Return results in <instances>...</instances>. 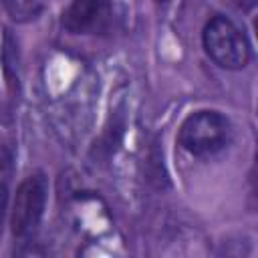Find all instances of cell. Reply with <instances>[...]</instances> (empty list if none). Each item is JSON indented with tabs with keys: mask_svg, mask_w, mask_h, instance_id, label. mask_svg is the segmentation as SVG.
I'll list each match as a JSON object with an SVG mask.
<instances>
[{
	"mask_svg": "<svg viewBox=\"0 0 258 258\" xmlns=\"http://www.w3.org/2000/svg\"><path fill=\"white\" fill-rule=\"evenodd\" d=\"M206 54L226 71H240L250 62L252 48L246 34L226 16H212L202 32Z\"/></svg>",
	"mask_w": 258,
	"mask_h": 258,
	"instance_id": "1",
	"label": "cell"
},
{
	"mask_svg": "<svg viewBox=\"0 0 258 258\" xmlns=\"http://www.w3.org/2000/svg\"><path fill=\"white\" fill-rule=\"evenodd\" d=\"M230 121L214 109H200L189 113L177 131V143L191 155L204 157L226 147L230 141Z\"/></svg>",
	"mask_w": 258,
	"mask_h": 258,
	"instance_id": "2",
	"label": "cell"
},
{
	"mask_svg": "<svg viewBox=\"0 0 258 258\" xmlns=\"http://www.w3.org/2000/svg\"><path fill=\"white\" fill-rule=\"evenodd\" d=\"M46 196H48V181L40 171L30 173L28 177L22 179V183L16 189L12 216H10L14 238L28 240L30 236H34L44 216Z\"/></svg>",
	"mask_w": 258,
	"mask_h": 258,
	"instance_id": "3",
	"label": "cell"
},
{
	"mask_svg": "<svg viewBox=\"0 0 258 258\" xmlns=\"http://www.w3.org/2000/svg\"><path fill=\"white\" fill-rule=\"evenodd\" d=\"M111 24V0H73L62 12V28L71 34H105Z\"/></svg>",
	"mask_w": 258,
	"mask_h": 258,
	"instance_id": "4",
	"label": "cell"
},
{
	"mask_svg": "<svg viewBox=\"0 0 258 258\" xmlns=\"http://www.w3.org/2000/svg\"><path fill=\"white\" fill-rule=\"evenodd\" d=\"M123 127H125L123 113L117 111V113L111 117V121H109V125L105 127V131L99 135V139H97L95 145H93V155H95L97 159L107 161V159L115 153V149H117V145L121 143V137H123Z\"/></svg>",
	"mask_w": 258,
	"mask_h": 258,
	"instance_id": "5",
	"label": "cell"
},
{
	"mask_svg": "<svg viewBox=\"0 0 258 258\" xmlns=\"http://www.w3.org/2000/svg\"><path fill=\"white\" fill-rule=\"evenodd\" d=\"M46 4L48 0H2L6 14L14 22H20V24L36 20L46 8Z\"/></svg>",
	"mask_w": 258,
	"mask_h": 258,
	"instance_id": "6",
	"label": "cell"
},
{
	"mask_svg": "<svg viewBox=\"0 0 258 258\" xmlns=\"http://www.w3.org/2000/svg\"><path fill=\"white\" fill-rule=\"evenodd\" d=\"M2 62H4L6 81H8L10 89L14 91V89L18 87V46H16V40L12 38V34H10L8 30H6V34H4Z\"/></svg>",
	"mask_w": 258,
	"mask_h": 258,
	"instance_id": "7",
	"label": "cell"
},
{
	"mask_svg": "<svg viewBox=\"0 0 258 258\" xmlns=\"http://www.w3.org/2000/svg\"><path fill=\"white\" fill-rule=\"evenodd\" d=\"M6 212H8V185L4 181H0V238H2V232H4Z\"/></svg>",
	"mask_w": 258,
	"mask_h": 258,
	"instance_id": "8",
	"label": "cell"
},
{
	"mask_svg": "<svg viewBox=\"0 0 258 258\" xmlns=\"http://www.w3.org/2000/svg\"><path fill=\"white\" fill-rule=\"evenodd\" d=\"M10 165H12V151H10L8 145L0 143V175H2L4 171H8Z\"/></svg>",
	"mask_w": 258,
	"mask_h": 258,
	"instance_id": "9",
	"label": "cell"
},
{
	"mask_svg": "<svg viewBox=\"0 0 258 258\" xmlns=\"http://www.w3.org/2000/svg\"><path fill=\"white\" fill-rule=\"evenodd\" d=\"M224 2H228L230 6H234V8L242 10V12H248V10L254 8V0H224Z\"/></svg>",
	"mask_w": 258,
	"mask_h": 258,
	"instance_id": "10",
	"label": "cell"
},
{
	"mask_svg": "<svg viewBox=\"0 0 258 258\" xmlns=\"http://www.w3.org/2000/svg\"><path fill=\"white\" fill-rule=\"evenodd\" d=\"M155 2H157V4H167L169 0H155Z\"/></svg>",
	"mask_w": 258,
	"mask_h": 258,
	"instance_id": "11",
	"label": "cell"
}]
</instances>
